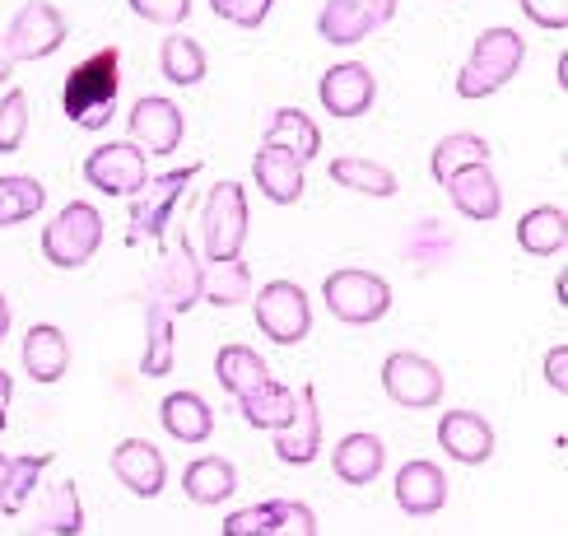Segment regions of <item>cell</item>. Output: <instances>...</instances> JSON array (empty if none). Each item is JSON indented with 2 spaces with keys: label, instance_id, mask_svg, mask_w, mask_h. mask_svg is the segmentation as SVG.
<instances>
[{
  "label": "cell",
  "instance_id": "bcb514c9",
  "mask_svg": "<svg viewBox=\"0 0 568 536\" xmlns=\"http://www.w3.org/2000/svg\"><path fill=\"white\" fill-rule=\"evenodd\" d=\"M10 75H14V57L6 52V42H0V84H10Z\"/></svg>",
  "mask_w": 568,
  "mask_h": 536
},
{
  "label": "cell",
  "instance_id": "d6a6232c",
  "mask_svg": "<svg viewBox=\"0 0 568 536\" xmlns=\"http://www.w3.org/2000/svg\"><path fill=\"white\" fill-rule=\"evenodd\" d=\"M57 462V453H29V457H10V476L0 485V513L6 518H19L23 504L33 499V489L42 481V472Z\"/></svg>",
  "mask_w": 568,
  "mask_h": 536
},
{
  "label": "cell",
  "instance_id": "5b68a950",
  "mask_svg": "<svg viewBox=\"0 0 568 536\" xmlns=\"http://www.w3.org/2000/svg\"><path fill=\"white\" fill-rule=\"evenodd\" d=\"M322 303H326V313L345 326H373L392 313V285L373 271L345 266L322 280Z\"/></svg>",
  "mask_w": 568,
  "mask_h": 536
},
{
  "label": "cell",
  "instance_id": "60d3db41",
  "mask_svg": "<svg viewBox=\"0 0 568 536\" xmlns=\"http://www.w3.org/2000/svg\"><path fill=\"white\" fill-rule=\"evenodd\" d=\"M131 14H140L145 23H163V29H178L192 14V0H126Z\"/></svg>",
  "mask_w": 568,
  "mask_h": 536
},
{
  "label": "cell",
  "instance_id": "ab89813d",
  "mask_svg": "<svg viewBox=\"0 0 568 536\" xmlns=\"http://www.w3.org/2000/svg\"><path fill=\"white\" fill-rule=\"evenodd\" d=\"M271 523H275V499H262V504L233 508L224 518V536H266Z\"/></svg>",
  "mask_w": 568,
  "mask_h": 536
},
{
  "label": "cell",
  "instance_id": "d590c367",
  "mask_svg": "<svg viewBox=\"0 0 568 536\" xmlns=\"http://www.w3.org/2000/svg\"><path fill=\"white\" fill-rule=\"evenodd\" d=\"M317 33H322V42H331V47H359L368 33H373V23L349 6V0H326L322 6V14H317Z\"/></svg>",
  "mask_w": 568,
  "mask_h": 536
},
{
  "label": "cell",
  "instance_id": "9a60e30c",
  "mask_svg": "<svg viewBox=\"0 0 568 536\" xmlns=\"http://www.w3.org/2000/svg\"><path fill=\"white\" fill-rule=\"evenodd\" d=\"M112 476L122 481L135 499H159L169 485V462L150 438H122L112 448Z\"/></svg>",
  "mask_w": 568,
  "mask_h": 536
},
{
  "label": "cell",
  "instance_id": "8fae6325",
  "mask_svg": "<svg viewBox=\"0 0 568 536\" xmlns=\"http://www.w3.org/2000/svg\"><path fill=\"white\" fill-rule=\"evenodd\" d=\"M126 131H131V145L145 159H169L182 145L186 122H182V108L173 99H163V93H145V99L131 103Z\"/></svg>",
  "mask_w": 568,
  "mask_h": 536
},
{
  "label": "cell",
  "instance_id": "603a6c76",
  "mask_svg": "<svg viewBox=\"0 0 568 536\" xmlns=\"http://www.w3.org/2000/svg\"><path fill=\"white\" fill-rule=\"evenodd\" d=\"M331 466H336V476L345 485H373L377 476H383V466H387V448H383V438L377 434H345L336 443V453H331Z\"/></svg>",
  "mask_w": 568,
  "mask_h": 536
},
{
  "label": "cell",
  "instance_id": "4dcf8cb0",
  "mask_svg": "<svg viewBox=\"0 0 568 536\" xmlns=\"http://www.w3.org/2000/svg\"><path fill=\"white\" fill-rule=\"evenodd\" d=\"M42 205H47V186L38 178H29V173H6L0 178V229L38 220Z\"/></svg>",
  "mask_w": 568,
  "mask_h": 536
},
{
  "label": "cell",
  "instance_id": "7dc6e473",
  "mask_svg": "<svg viewBox=\"0 0 568 536\" xmlns=\"http://www.w3.org/2000/svg\"><path fill=\"white\" fill-rule=\"evenodd\" d=\"M0 332H10V303H6V294H0Z\"/></svg>",
  "mask_w": 568,
  "mask_h": 536
},
{
  "label": "cell",
  "instance_id": "f6af8a7d",
  "mask_svg": "<svg viewBox=\"0 0 568 536\" xmlns=\"http://www.w3.org/2000/svg\"><path fill=\"white\" fill-rule=\"evenodd\" d=\"M10 396H14V378L6 368H0V429L10 425Z\"/></svg>",
  "mask_w": 568,
  "mask_h": 536
},
{
  "label": "cell",
  "instance_id": "d4e9b609",
  "mask_svg": "<svg viewBox=\"0 0 568 536\" xmlns=\"http://www.w3.org/2000/svg\"><path fill=\"white\" fill-rule=\"evenodd\" d=\"M517 247L531 256H559L568 247V215L564 205H536L517 220Z\"/></svg>",
  "mask_w": 568,
  "mask_h": 536
},
{
  "label": "cell",
  "instance_id": "7bdbcfd3",
  "mask_svg": "<svg viewBox=\"0 0 568 536\" xmlns=\"http://www.w3.org/2000/svg\"><path fill=\"white\" fill-rule=\"evenodd\" d=\"M546 383H550L559 396L568 392V345H564V341L546 350Z\"/></svg>",
  "mask_w": 568,
  "mask_h": 536
},
{
  "label": "cell",
  "instance_id": "1f68e13d",
  "mask_svg": "<svg viewBox=\"0 0 568 536\" xmlns=\"http://www.w3.org/2000/svg\"><path fill=\"white\" fill-rule=\"evenodd\" d=\"M243 419L252 429H284L294 419V387H284L275 378H266L252 396H243Z\"/></svg>",
  "mask_w": 568,
  "mask_h": 536
},
{
  "label": "cell",
  "instance_id": "277c9868",
  "mask_svg": "<svg viewBox=\"0 0 568 536\" xmlns=\"http://www.w3.org/2000/svg\"><path fill=\"white\" fill-rule=\"evenodd\" d=\"M99 247H103V215H99V205H89V201L61 205L42 229V256L57 271L89 266L93 256H99Z\"/></svg>",
  "mask_w": 568,
  "mask_h": 536
},
{
  "label": "cell",
  "instance_id": "e0dca14e",
  "mask_svg": "<svg viewBox=\"0 0 568 536\" xmlns=\"http://www.w3.org/2000/svg\"><path fill=\"white\" fill-rule=\"evenodd\" d=\"M438 448L453 457V462H466V466H480L494 457V425L480 415V411H447L438 419Z\"/></svg>",
  "mask_w": 568,
  "mask_h": 536
},
{
  "label": "cell",
  "instance_id": "ac0fdd59",
  "mask_svg": "<svg viewBox=\"0 0 568 536\" xmlns=\"http://www.w3.org/2000/svg\"><path fill=\"white\" fill-rule=\"evenodd\" d=\"M23 373L38 383V387H52L65 378V368H70V341L61 326L52 322H33L29 332H23Z\"/></svg>",
  "mask_w": 568,
  "mask_h": 536
},
{
  "label": "cell",
  "instance_id": "44dd1931",
  "mask_svg": "<svg viewBox=\"0 0 568 536\" xmlns=\"http://www.w3.org/2000/svg\"><path fill=\"white\" fill-rule=\"evenodd\" d=\"M159 425L178 443H205L215 434V411L205 406L201 392H169L159 406Z\"/></svg>",
  "mask_w": 568,
  "mask_h": 536
},
{
  "label": "cell",
  "instance_id": "b9f144b4",
  "mask_svg": "<svg viewBox=\"0 0 568 536\" xmlns=\"http://www.w3.org/2000/svg\"><path fill=\"white\" fill-rule=\"evenodd\" d=\"M523 14L536 29H550V33L568 29V0H523Z\"/></svg>",
  "mask_w": 568,
  "mask_h": 536
},
{
  "label": "cell",
  "instance_id": "836d02e7",
  "mask_svg": "<svg viewBox=\"0 0 568 536\" xmlns=\"http://www.w3.org/2000/svg\"><path fill=\"white\" fill-rule=\"evenodd\" d=\"M38 532H47V536H80L84 532V504H80L75 481H61V485L47 489Z\"/></svg>",
  "mask_w": 568,
  "mask_h": 536
},
{
  "label": "cell",
  "instance_id": "30bf717a",
  "mask_svg": "<svg viewBox=\"0 0 568 536\" xmlns=\"http://www.w3.org/2000/svg\"><path fill=\"white\" fill-rule=\"evenodd\" d=\"M383 387L396 406L406 411H434L443 402V368L415 350H392L383 360Z\"/></svg>",
  "mask_w": 568,
  "mask_h": 536
},
{
  "label": "cell",
  "instance_id": "7c38bea8",
  "mask_svg": "<svg viewBox=\"0 0 568 536\" xmlns=\"http://www.w3.org/2000/svg\"><path fill=\"white\" fill-rule=\"evenodd\" d=\"M84 178L93 192L116 196V201H131L140 186L150 182V159L140 154L131 140H112V145H99L84 159Z\"/></svg>",
  "mask_w": 568,
  "mask_h": 536
},
{
  "label": "cell",
  "instance_id": "3957f363",
  "mask_svg": "<svg viewBox=\"0 0 568 536\" xmlns=\"http://www.w3.org/2000/svg\"><path fill=\"white\" fill-rule=\"evenodd\" d=\"M523 57H527V42L517 29H504V23L499 29H485L457 70V93L462 99H489V93H499L523 70Z\"/></svg>",
  "mask_w": 568,
  "mask_h": 536
},
{
  "label": "cell",
  "instance_id": "681fc988",
  "mask_svg": "<svg viewBox=\"0 0 568 536\" xmlns=\"http://www.w3.org/2000/svg\"><path fill=\"white\" fill-rule=\"evenodd\" d=\"M6 476H10V457L0 453V485H6Z\"/></svg>",
  "mask_w": 568,
  "mask_h": 536
},
{
  "label": "cell",
  "instance_id": "ee69618b",
  "mask_svg": "<svg viewBox=\"0 0 568 536\" xmlns=\"http://www.w3.org/2000/svg\"><path fill=\"white\" fill-rule=\"evenodd\" d=\"M354 10H359L373 29H383V23H392L396 19V0H349Z\"/></svg>",
  "mask_w": 568,
  "mask_h": 536
},
{
  "label": "cell",
  "instance_id": "7402d4cb",
  "mask_svg": "<svg viewBox=\"0 0 568 536\" xmlns=\"http://www.w3.org/2000/svg\"><path fill=\"white\" fill-rule=\"evenodd\" d=\"M262 145L294 154L298 163H313V159L322 154V127H317L303 108H280V112L271 117V127H266V135H262Z\"/></svg>",
  "mask_w": 568,
  "mask_h": 536
},
{
  "label": "cell",
  "instance_id": "7a4b0ae2",
  "mask_svg": "<svg viewBox=\"0 0 568 536\" xmlns=\"http://www.w3.org/2000/svg\"><path fill=\"white\" fill-rule=\"evenodd\" d=\"M247 186L243 182H215L205 192V205H201V262L220 266V262H239L243 247H247Z\"/></svg>",
  "mask_w": 568,
  "mask_h": 536
},
{
  "label": "cell",
  "instance_id": "cb8c5ba5",
  "mask_svg": "<svg viewBox=\"0 0 568 536\" xmlns=\"http://www.w3.org/2000/svg\"><path fill=\"white\" fill-rule=\"evenodd\" d=\"M239 489V466L229 457H196L182 472V495L192 504H224Z\"/></svg>",
  "mask_w": 568,
  "mask_h": 536
},
{
  "label": "cell",
  "instance_id": "8d00e7d4",
  "mask_svg": "<svg viewBox=\"0 0 568 536\" xmlns=\"http://www.w3.org/2000/svg\"><path fill=\"white\" fill-rule=\"evenodd\" d=\"M29 140V93L10 89L0 99V154H19Z\"/></svg>",
  "mask_w": 568,
  "mask_h": 536
},
{
  "label": "cell",
  "instance_id": "4316f807",
  "mask_svg": "<svg viewBox=\"0 0 568 536\" xmlns=\"http://www.w3.org/2000/svg\"><path fill=\"white\" fill-rule=\"evenodd\" d=\"M159 70L163 80L178 84V89H196L210 75V61H205V47L192 33H169L159 47Z\"/></svg>",
  "mask_w": 568,
  "mask_h": 536
},
{
  "label": "cell",
  "instance_id": "2e32d148",
  "mask_svg": "<svg viewBox=\"0 0 568 536\" xmlns=\"http://www.w3.org/2000/svg\"><path fill=\"white\" fill-rule=\"evenodd\" d=\"M392 499L400 513L410 518H434L447 504V476L438 462H424V457H410L406 466L396 472V485H392Z\"/></svg>",
  "mask_w": 568,
  "mask_h": 536
},
{
  "label": "cell",
  "instance_id": "4fadbf2b",
  "mask_svg": "<svg viewBox=\"0 0 568 536\" xmlns=\"http://www.w3.org/2000/svg\"><path fill=\"white\" fill-rule=\"evenodd\" d=\"M317 99L336 122H354V117H364L377 103V80L364 61H336L331 70H322Z\"/></svg>",
  "mask_w": 568,
  "mask_h": 536
},
{
  "label": "cell",
  "instance_id": "f35d334b",
  "mask_svg": "<svg viewBox=\"0 0 568 536\" xmlns=\"http://www.w3.org/2000/svg\"><path fill=\"white\" fill-rule=\"evenodd\" d=\"M266 536H317V513L298 499H275V523Z\"/></svg>",
  "mask_w": 568,
  "mask_h": 536
},
{
  "label": "cell",
  "instance_id": "c3c4849f",
  "mask_svg": "<svg viewBox=\"0 0 568 536\" xmlns=\"http://www.w3.org/2000/svg\"><path fill=\"white\" fill-rule=\"evenodd\" d=\"M555 294H559V309L568 303V280H564V271H559V280H555Z\"/></svg>",
  "mask_w": 568,
  "mask_h": 536
},
{
  "label": "cell",
  "instance_id": "52a82bcc",
  "mask_svg": "<svg viewBox=\"0 0 568 536\" xmlns=\"http://www.w3.org/2000/svg\"><path fill=\"white\" fill-rule=\"evenodd\" d=\"M252 309H256L262 336L275 345H298L313 332V303H307L303 285H294V280H271V285H262V294L252 299Z\"/></svg>",
  "mask_w": 568,
  "mask_h": 536
},
{
  "label": "cell",
  "instance_id": "ba28073f",
  "mask_svg": "<svg viewBox=\"0 0 568 536\" xmlns=\"http://www.w3.org/2000/svg\"><path fill=\"white\" fill-rule=\"evenodd\" d=\"M201 290H205V262H201V252L186 243V239H178L169 252H163V262H159V271H154L150 299H154L169 317H178V313H192V309H196Z\"/></svg>",
  "mask_w": 568,
  "mask_h": 536
},
{
  "label": "cell",
  "instance_id": "f907efd6",
  "mask_svg": "<svg viewBox=\"0 0 568 536\" xmlns=\"http://www.w3.org/2000/svg\"><path fill=\"white\" fill-rule=\"evenodd\" d=\"M0 341H6V332H0Z\"/></svg>",
  "mask_w": 568,
  "mask_h": 536
},
{
  "label": "cell",
  "instance_id": "8992f818",
  "mask_svg": "<svg viewBox=\"0 0 568 536\" xmlns=\"http://www.w3.org/2000/svg\"><path fill=\"white\" fill-rule=\"evenodd\" d=\"M201 173V163H182L169 173H150V182L131 196V220H126V243H163L169 220L182 201V192L192 186V178Z\"/></svg>",
  "mask_w": 568,
  "mask_h": 536
},
{
  "label": "cell",
  "instance_id": "6da1fadb",
  "mask_svg": "<svg viewBox=\"0 0 568 536\" xmlns=\"http://www.w3.org/2000/svg\"><path fill=\"white\" fill-rule=\"evenodd\" d=\"M116 99H122V52L116 47H103L80 65H70L61 84V112L80 131H103L116 112Z\"/></svg>",
  "mask_w": 568,
  "mask_h": 536
},
{
  "label": "cell",
  "instance_id": "d6986e66",
  "mask_svg": "<svg viewBox=\"0 0 568 536\" xmlns=\"http://www.w3.org/2000/svg\"><path fill=\"white\" fill-rule=\"evenodd\" d=\"M443 186H447V196H453V205L462 210L466 220L489 224V220L504 215V186H499V178H494L489 163H480V169H466L457 178H447Z\"/></svg>",
  "mask_w": 568,
  "mask_h": 536
},
{
  "label": "cell",
  "instance_id": "f1b7e54d",
  "mask_svg": "<svg viewBox=\"0 0 568 536\" xmlns=\"http://www.w3.org/2000/svg\"><path fill=\"white\" fill-rule=\"evenodd\" d=\"M326 178L336 186H345V192H359V196H396V173L387 169V163H373V159H359V154L331 159Z\"/></svg>",
  "mask_w": 568,
  "mask_h": 536
},
{
  "label": "cell",
  "instance_id": "74e56055",
  "mask_svg": "<svg viewBox=\"0 0 568 536\" xmlns=\"http://www.w3.org/2000/svg\"><path fill=\"white\" fill-rule=\"evenodd\" d=\"M271 10H275V0H210V14L233 23V29H262Z\"/></svg>",
  "mask_w": 568,
  "mask_h": 536
},
{
  "label": "cell",
  "instance_id": "83f0119b",
  "mask_svg": "<svg viewBox=\"0 0 568 536\" xmlns=\"http://www.w3.org/2000/svg\"><path fill=\"white\" fill-rule=\"evenodd\" d=\"M215 378H220L224 392H233L243 402V396H252L256 387L271 378V368L262 360V350H252V345H224L220 355H215Z\"/></svg>",
  "mask_w": 568,
  "mask_h": 536
},
{
  "label": "cell",
  "instance_id": "5bb4252c",
  "mask_svg": "<svg viewBox=\"0 0 568 536\" xmlns=\"http://www.w3.org/2000/svg\"><path fill=\"white\" fill-rule=\"evenodd\" d=\"M322 453V406H317V387L303 383L294 392V419L284 429H275V457L284 466H307Z\"/></svg>",
  "mask_w": 568,
  "mask_h": 536
},
{
  "label": "cell",
  "instance_id": "ffe728a7",
  "mask_svg": "<svg viewBox=\"0 0 568 536\" xmlns=\"http://www.w3.org/2000/svg\"><path fill=\"white\" fill-rule=\"evenodd\" d=\"M252 178H256V186H262V196L275 201V205H298L303 201V163L294 154L262 145L252 159Z\"/></svg>",
  "mask_w": 568,
  "mask_h": 536
},
{
  "label": "cell",
  "instance_id": "816d5d0a",
  "mask_svg": "<svg viewBox=\"0 0 568 536\" xmlns=\"http://www.w3.org/2000/svg\"><path fill=\"white\" fill-rule=\"evenodd\" d=\"M29 536H38V532H29Z\"/></svg>",
  "mask_w": 568,
  "mask_h": 536
},
{
  "label": "cell",
  "instance_id": "f546056e",
  "mask_svg": "<svg viewBox=\"0 0 568 536\" xmlns=\"http://www.w3.org/2000/svg\"><path fill=\"white\" fill-rule=\"evenodd\" d=\"M178 364L173 355V317L159 309L154 299H145V350H140V373L145 378H169Z\"/></svg>",
  "mask_w": 568,
  "mask_h": 536
},
{
  "label": "cell",
  "instance_id": "484cf974",
  "mask_svg": "<svg viewBox=\"0 0 568 536\" xmlns=\"http://www.w3.org/2000/svg\"><path fill=\"white\" fill-rule=\"evenodd\" d=\"M480 163H489V140L476 135V131H453V135H443L434 154H429V173L434 182L443 186L447 178H457L466 169H480Z\"/></svg>",
  "mask_w": 568,
  "mask_h": 536
},
{
  "label": "cell",
  "instance_id": "e575fe53",
  "mask_svg": "<svg viewBox=\"0 0 568 536\" xmlns=\"http://www.w3.org/2000/svg\"><path fill=\"white\" fill-rule=\"evenodd\" d=\"M205 303L215 309H233V303H247L252 299V266L243 262H220V266H205V290H201Z\"/></svg>",
  "mask_w": 568,
  "mask_h": 536
},
{
  "label": "cell",
  "instance_id": "9c48e42d",
  "mask_svg": "<svg viewBox=\"0 0 568 536\" xmlns=\"http://www.w3.org/2000/svg\"><path fill=\"white\" fill-rule=\"evenodd\" d=\"M0 42H6L14 65L19 61H47L52 52H61V42H65V14L52 6V0H23Z\"/></svg>",
  "mask_w": 568,
  "mask_h": 536
}]
</instances>
